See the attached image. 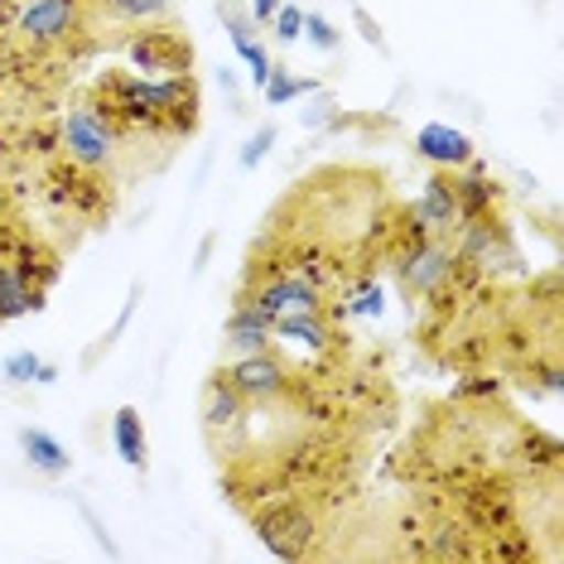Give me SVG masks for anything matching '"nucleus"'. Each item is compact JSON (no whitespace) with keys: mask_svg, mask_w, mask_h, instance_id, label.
Instances as JSON below:
<instances>
[{"mask_svg":"<svg viewBox=\"0 0 564 564\" xmlns=\"http://www.w3.org/2000/svg\"><path fill=\"white\" fill-rule=\"evenodd\" d=\"M93 107L117 131H145V135H194L198 131V83L194 73H101Z\"/></svg>","mask_w":564,"mask_h":564,"instance_id":"nucleus-1","label":"nucleus"},{"mask_svg":"<svg viewBox=\"0 0 564 564\" xmlns=\"http://www.w3.org/2000/svg\"><path fill=\"white\" fill-rule=\"evenodd\" d=\"M30 247H20V256H0V324H15L24 314L44 310V294L54 285L58 265L54 261H30Z\"/></svg>","mask_w":564,"mask_h":564,"instance_id":"nucleus-2","label":"nucleus"},{"mask_svg":"<svg viewBox=\"0 0 564 564\" xmlns=\"http://www.w3.org/2000/svg\"><path fill=\"white\" fill-rule=\"evenodd\" d=\"M217 377H223L227 387H232L241 401H251V405H275L280 395H290V387H294V371L280 362L271 348L232 357V362L217 371Z\"/></svg>","mask_w":564,"mask_h":564,"instance_id":"nucleus-3","label":"nucleus"},{"mask_svg":"<svg viewBox=\"0 0 564 564\" xmlns=\"http://www.w3.org/2000/svg\"><path fill=\"white\" fill-rule=\"evenodd\" d=\"M15 30L30 48L68 44L73 34L87 30V0H30V6L20 10Z\"/></svg>","mask_w":564,"mask_h":564,"instance_id":"nucleus-4","label":"nucleus"},{"mask_svg":"<svg viewBox=\"0 0 564 564\" xmlns=\"http://www.w3.org/2000/svg\"><path fill=\"white\" fill-rule=\"evenodd\" d=\"M117 145H121V131L101 117L93 101L68 111V121H63V150H68V160H78L83 170H101V164L117 160Z\"/></svg>","mask_w":564,"mask_h":564,"instance_id":"nucleus-5","label":"nucleus"},{"mask_svg":"<svg viewBox=\"0 0 564 564\" xmlns=\"http://www.w3.org/2000/svg\"><path fill=\"white\" fill-rule=\"evenodd\" d=\"M256 541L271 550L275 560H304V555H314L318 525L300 502H280L256 517Z\"/></svg>","mask_w":564,"mask_h":564,"instance_id":"nucleus-6","label":"nucleus"},{"mask_svg":"<svg viewBox=\"0 0 564 564\" xmlns=\"http://www.w3.org/2000/svg\"><path fill=\"white\" fill-rule=\"evenodd\" d=\"M241 300L256 304V310H265L271 318H280V314H310V310H324V290H318L310 275L290 271V265L271 271V275L261 280V285H251L247 294H241Z\"/></svg>","mask_w":564,"mask_h":564,"instance_id":"nucleus-7","label":"nucleus"},{"mask_svg":"<svg viewBox=\"0 0 564 564\" xmlns=\"http://www.w3.org/2000/svg\"><path fill=\"white\" fill-rule=\"evenodd\" d=\"M126 58H131L135 73H145V78H164V73H188V63H194V48L188 40L174 30V24H155V30H140L131 44H126Z\"/></svg>","mask_w":564,"mask_h":564,"instance_id":"nucleus-8","label":"nucleus"},{"mask_svg":"<svg viewBox=\"0 0 564 564\" xmlns=\"http://www.w3.org/2000/svg\"><path fill=\"white\" fill-rule=\"evenodd\" d=\"M458 256L454 247H444L440 237H415V247H410L401 261H395V271H401V290L410 300H425V294H440L448 285V275H454Z\"/></svg>","mask_w":564,"mask_h":564,"instance_id":"nucleus-9","label":"nucleus"},{"mask_svg":"<svg viewBox=\"0 0 564 564\" xmlns=\"http://www.w3.org/2000/svg\"><path fill=\"white\" fill-rule=\"evenodd\" d=\"M420 227H425L430 237H444V232H458V198H454V174L448 170H434L425 178V188H420L415 208H410Z\"/></svg>","mask_w":564,"mask_h":564,"instance_id":"nucleus-10","label":"nucleus"},{"mask_svg":"<svg viewBox=\"0 0 564 564\" xmlns=\"http://www.w3.org/2000/svg\"><path fill=\"white\" fill-rule=\"evenodd\" d=\"M415 155L434 164V170H464L473 160V140H468V131H458V126L430 121L415 131Z\"/></svg>","mask_w":564,"mask_h":564,"instance_id":"nucleus-11","label":"nucleus"},{"mask_svg":"<svg viewBox=\"0 0 564 564\" xmlns=\"http://www.w3.org/2000/svg\"><path fill=\"white\" fill-rule=\"evenodd\" d=\"M454 174V198H458V223H482V217H497V184L487 178L478 164H464Z\"/></svg>","mask_w":564,"mask_h":564,"instance_id":"nucleus-12","label":"nucleus"},{"mask_svg":"<svg viewBox=\"0 0 564 564\" xmlns=\"http://www.w3.org/2000/svg\"><path fill=\"white\" fill-rule=\"evenodd\" d=\"M275 318L265 314V310H256V304L247 300H237V310L227 314V328H223V343L232 348L237 357L241 352H261V348H271L275 343V333H271Z\"/></svg>","mask_w":564,"mask_h":564,"instance_id":"nucleus-13","label":"nucleus"},{"mask_svg":"<svg viewBox=\"0 0 564 564\" xmlns=\"http://www.w3.org/2000/svg\"><path fill=\"white\" fill-rule=\"evenodd\" d=\"M275 338H285L294 343V348H310V352H324L333 348V324H328V310H310V314H280L275 324H271Z\"/></svg>","mask_w":564,"mask_h":564,"instance_id":"nucleus-14","label":"nucleus"},{"mask_svg":"<svg viewBox=\"0 0 564 564\" xmlns=\"http://www.w3.org/2000/svg\"><path fill=\"white\" fill-rule=\"evenodd\" d=\"M20 454H24V464L40 473V478H63V473L73 468L68 448H63L54 434L40 430V425H20Z\"/></svg>","mask_w":564,"mask_h":564,"instance_id":"nucleus-15","label":"nucleus"},{"mask_svg":"<svg viewBox=\"0 0 564 564\" xmlns=\"http://www.w3.org/2000/svg\"><path fill=\"white\" fill-rule=\"evenodd\" d=\"M174 0H87V24L93 15H107L117 24H160L170 20Z\"/></svg>","mask_w":564,"mask_h":564,"instance_id":"nucleus-16","label":"nucleus"},{"mask_svg":"<svg viewBox=\"0 0 564 564\" xmlns=\"http://www.w3.org/2000/svg\"><path fill=\"white\" fill-rule=\"evenodd\" d=\"M111 444H117V454L135 473L145 468V415H140L135 405H121L117 415H111Z\"/></svg>","mask_w":564,"mask_h":564,"instance_id":"nucleus-17","label":"nucleus"},{"mask_svg":"<svg viewBox=\"0 0 564 564\" xmlns=\"http://www.w3.org/2000/svg\"><path fill=\"white\" fill-rule=\"evenodd\" d=\"M241 410H247V401H241V395L213 371V381L203 387V425L208 430H232L241 420Z\"/></svg>","mask_w":564,"mask_h":564,"instance_id":"nucleus-18","label":"nucleus"},{"mask_svg":"<svg viewBox=\"0 0 564 564\" xmlns=\"http://www.w3.org/2000/svg\"><path fill=\"white\" fill-rule=\"evenodd\" d=\"M0 377H6L10 387H54L58 367L44 362L40 352H10L6 362H0Z\"/></svg>","mask_w":564,"mask_h":564,"instance_id":"nucleus-19","label":"nucleus"},{"mask_svg":"<svg viewBox=\"0 0 564 564\" xmlns=\"http://www.w3.org/2000/svg\"><path fill=\"white\" fill-rule=\"evenodd\" d=\"M310 93H318V83L314 78H300V73H290V68H271V78H265V87H261V97H265V107H290L294 97H310Z\"/></svg>","mask_w":564,"mask_h":564,"instance_id":"nucleus-20","label":"nucleus"},{"mask_svg":"<svg viewBox=\"0 0 564 564\" xmlns=\"http://www.w3.org/2000/svg\"><path fill=\"white\" fill-rule=\"evenodd\" d=\"M381 310H387V294H381L377 280H357V285L348 290V304H343L338 314H357V318H381Z\"/></svg>","mask_w":564,"mask_h":564,"instance_id":"nucleus-21","label":"nucleus"},{"mask_svg":"<svg viewBox=\"0 0 564 564\" xmlns=\"http://www.w3.org/2000/svg\"><path fill=\"white\" fill-rule=\"evenodd\" d=\"M300 40H310L318 54H338V44H343V34L333 30V24L324 15H314V10H304V34Z\"/></svg>","mask_w":564,"mask_h":564,"instance_id":"nucleus-22","label":"nucleus"},{"mask_svg":"<svg viewBox=\"0 0 564 564\" xmlns=\"http://www.w3.org/2000/svg\"><path fill=\"white\" fill-rule=\"evenodd\" d=\"M275 140H280V126H275V121H265L261 131H256V135L247 140V145H241V155H237V160H241V170H256V164H261L265 155H271V145H275Z\"/></svg>","mask_w":564,"mask_h":564,"instance_id":"nucleus-23","label":"nucleus"},{"mask_svg":"<svg viewBox=\"0 0 564 564\" xmlns=\"http://www.w3.org/2000/svg\"><path fill=\"white\" fill-rule=\"evenodd\" d=\"M271 34H275V44H294L304 34V10L300 6H280L271 15Z\"/></svg>","mask_w":564,"mask_h":564,"instance_id":"nucleus-24","label":"nucleus"},{"mask_svg":"<svg viewBox=\"0 0 564 564\" xmlns=\"http://www.w3.org/2000/svg\"><path fill=\"white\" fill-rule=\"evenodd\" d=\"M300 121H304V126H328V121H338V101H333L328 93H318Z\"/></svg>","mask_w":564,"mask_h":564,"instance_id":"nucleus-25","label":"nucleus"},{"mask_svg":"<svg viewBox=\"0 0 564 564\" xmlns=\"http://www.w3.org/2000/svg\"><path fill=\"white\" fill-rule=\"evenodd\" d=\"M280 6H285V0H251L247 10H251V20H256V24H271V15H275Z\"/></svg>","mask_w":564,"mask_h":564,"instance_id":"nucleus-26","label":"nucleus"},{"mask_svg":"<svg viewBox=\"0 0 564 564\" xmlns=\"http://www.w3.org/2000/svg\"><path fill=\"white\" fill-rule=\"evenodd\" d=\"M454 395H497V381H458V387H454Z\"/></svg>","mask_w":564,"mask_h":564,"instance_id":"nucleus-27","label":"nucleus"},{"mask_svg":"<svg viewBox=\"0 0 564 564\" xmlns=\"http://www.w3.org/2000/svg\"><path fill=\"white\" fill-rule=\"evenodd\" d=\"M357 24H362V34H367V40H371V44H381V30H377V24H371V20H367V10H357Z\"/></svg>","mask_w":564,"mask_h":564,"instance_id":"nucleus-28","label":"nucleus"}]
</instances>
